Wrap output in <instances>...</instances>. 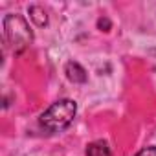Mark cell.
Returning <instances> with one entry per match:
<instances>
[{"label":"cell","mask_w":156,"mask_h":156,"mask_svg":"<svg viewBox=\"0 0 156 156\" xmlns=\"http://www.w3.org/2000/svg\"><path fill=\"white\" fill-rule=\"evenodd\" d=\"M77 112V105L72 99H61L55 101L48 110L42 112L41 116V125L48 130V132H61L64 130L75 118Z\"/></svg>","instance_id":"6da1fadb"},{"label":"cell","mask_w":156,"mask_h":156,"mask_svg":"<svg viewBox=\"0 0 156 156\" xmlns=\"http://www.w3.org/2000/svg\"><path fill=\"white\" fill-rule=\"evenodd\" d=\"M4 39L15 53L26 50L33 39L28 22L20 15H8L4 19Z\"/></svg>","instance_id":"7a4b0ae2"},{"label":"cell","mask_w":156,"mask_h":156,"mask_svg":"<svg viewBox=\"0 0 156 156\" xmlns=\"http://www.w3.org/2000/svg\"><path fill=\"white\" fill-rule=\"evenodd\" d=\"M66 77L72 83H87V79H88L87 70L79 62H68L66 64Z\"/></svg>","instance_id":"3957f363"},{"label":"cell","mask_w":156,"mask_h":156,"mask_svg":"<svg viewBox=\"0 0 156 156\" xmlns=\"http://www.w3.org/2000/svg\"><path fill=\"white\" fill-rule=\"evenodd\" d=\"M87 156H112L110 149L105 141H94L87 149Z\"/></svg>","instance_id":"277c9868"},{"label":"cell","mask_w":156,"mask_h":156,"mask_svg":"<svg viewBox=\"0 0 156 156\" xmlns=\"http://www.w3.org/2000/svg\"><path fill=\"white\" fill-rule=\"evenodd\" d=\"M30 17H31V20H33L37 26H46V22H48L46 11H44L41 6H31V8H30Z\"/></svg>","instance_id":"5b68a950"},{"label":"cell","mask_w":156,"mask_h":156,"mask_svg":"<svg viewBox=\"0 0 156 156\" xmlns=\"http://www.w3.org/2000/svg\"><path fill=\"white\" fill-rule=\"evenodd\" d=\"M136 156H156V147H145V149H141Z\"/></svg>","instance_id":"8992f818"}]
</instances>
